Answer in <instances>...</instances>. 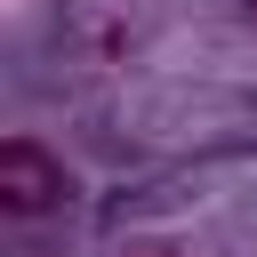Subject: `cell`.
Returning a JSON list of instances; mask_svg holds the SVG:
<instances>
[{"label": "cell", "mask_w": 257, "mask_h": 257, "mask_svg": "<svg viewBox=\"0 0 257 257\" xmlns=\"http://www.w3.org/2000/svg\"><path fill=\"white\" fill-rule=\"evenodd\" d=\"M241 8H249V16H257V0H241Z\"/></svg>", "instance_id": "obj_3"}, {"label": "cell", "mask_w": 257, "mask_h": 257, "mask_svg": "<svg viewBox=\"0 0 257 257\" xmlns=\"http://www.w3.org/2000/svg\"><path fill=\"white\" fill-rule=\"evenodd\" d=\"M64 193L72 185H64V161L48 145H32V137H8L0 145V209L8 217H48Z\"/></svg>", "instance_id": "obj_1"}, {"label": "cell", "mask_w": 257, "mask_h": 257, "mask_svg": "<svg viewBox=\"0 0 257 257\" xmlns=\"http://www.w3.org/2000/svg\"><path fill=\"white\" fill-rule=\"evenodd\" d=\"M120 257H177V249H161V241H128Z\"/></svg>", "instance_id": "obj_2"}]
</instances>
